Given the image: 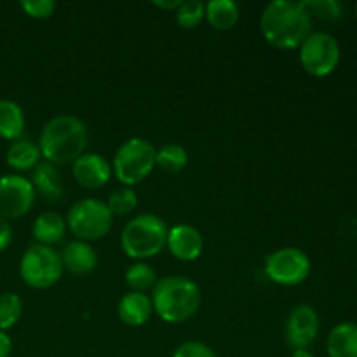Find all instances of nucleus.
<instances>
[{"mask_svg": "<svg viewBox=\"0 0 357 357\" xmlns=\"http://www.w3.org/2000/svg\"><path fill=\"white\" fill-rule=\"evenodd\" d=\"M314 20L303 2L274 0L267 3L260 17V28L265 40L275 49L291 51L312 33Z\"/></svg>", "mask_w": 357, "mask_h": 357, "instance_id": "1", "label": "nucleus"}, {"mask_svg": "<svg viewBox=\"0 0 357 357\" xmlns=\"http://www.w3.org/2000/svg\"><path fill=\"white\" fill-rule=\"evenodd\" d=\"M87 143L89 129L86 122L73 115H58L45 122L37 145L44 160L58 166L75 162L86 153Z\"/></svg>", "mask_w": 357, "mask_h": 357, "instance_id": "2", "label": "nucleus"}, {"mask_svg": "<svg viewBox=\"0 0 357 357\" xmlns=\"http://www.w3.org/2000/svg\"><path fill=\"white\" fill-rule=\"evenodd\" d=\"M153 312L167 324H180L192 319L201 309V288L183 275L159 279L152 289Z\"/></svg>", "mask_w": 357, "mask_h": 357, "instance_id": "3", "label": "nucleus"}, {"mask_svg": "<svg viewBox=\"0 0 357 357\" xmlns=\"http://www.w3.org/2000/svg\"><path fill=\"white\" fill-rule=\"evenodd\" d=\"M167 232L169 229L160 216L143 213L124 225L121 234V248L132 260H149L166 248Z\"/></svg>", "mask_w": 357, "mask_h": 357, "instance_id": "4", "label": "nucleus"}, {"mask_svg": "<svg viewBox=\"0 0 357 357\" xmlns=\"http://www.w3.org/2000/svg\"><path fill=\"white\" fill-rule=\"evenodd\" d=\"M155 146L145 138H129L115 152L112 171L124 187L132 188L150 176L155 167Z\"/></svg>", "mask_w": 357, "mask_h": 357, "instance_id": "5", "label": "nucleus"}, {"mask_svg": "<svg viewBox=\"0 0 357 357\" xmlns=\"http://www.w3.org/2000/svg\"><path fill=\"white\" fill-rule=\"evenodd\" d=\"M112 225H114V215L108 209L107 202L100 199H80L66 215V229L77 241L84 243L103 239L110 232Z\"/></svg>", "mask_w": 357, "mask_h": 357, "instance_id": "6", "label": "nucleus"}, {"mask_svg": "<svg viewBox=\"0 0 357 357\" xmlns=\"http://www.w3.org/2000/svg\"><path fill=\"white\" fill-rule=\"evenodd\" d=\"M61 255L49 246L33 244L23 253L20 260V275L26 286L33 289H49L61 279Z\"/></svg>", "mask_w": 357, "mask_h": 357, "instance_id": "7", "label": "nucleus"}, {"mask_svg": "<svg viewBox=\"0 0 357 357\" xmlns=\"http://www.w3.org/2000/svg\"><path fill=\"white\" fill-rule=\"evenodd\" d=\"M342 49L337 37L328 31H312L298 47L302 68L316 79H324L337 70Z\"/></svg>", "mask_w": 357, "mask_h": 357, "instance_id": "8", "label": "nucleus"}, {"mask_svg": "<svg viewBox=\"0 0 357 357\" xmlns=\"http://www.w3.org/2000/svg\"><path fill=\"white\" fill-rule=\"evenodd\" d=\"M312 271V264L305 251L300 248L286 246L275 250L265 258V275L272 282L286 288H293L307 281Z\"/></svg>", "mask_w": 357, "mask_h": 357, "instance_id": "9", "label": "nucleus"}, {"mask_svg": "<svg viewBox=\"0 0 357 357\" xmlns=\"http://www.w3.org/2000/svg\"><path fill=\"white\" fill-rule=\"evenodd\" d=\"M35 188L28 178L21 174L0 176V216L16 220L30 213L35 204Z\"/></svg>", "mask_w": 357, "mask_h": 357, "instance_id": "10", "label": "nucleus"}, {"mask_svg": "<svg viewBox=\"0 0 357 357\" xmlns=\"http://www.w3.org/2000/svg\"><path fill=\"white\" fill-rule=\"evenodd\" d=\"M321 330L319 314L307 303L293 307L284 324V340L293 351L309 349L316 342Z\"/></svg>", "mask_w": 357, "mask_h": 357, "instance_id": "11", "label": "nucleus"}, {"mask_svg": "<svg viewBox=\"0 0 357 357\" xmlns=\"http://www.w3.org/2000/svg\"><path fill=\"white\" fill-rule=\"evenodd\" d=\"M112 162L101 153L86 152L72 164V174L77 183L89 190L105 187L112 178Z\"/></svg>", "mask_w": 357, "mask_h": 357, "instance_id": "12", "label": "nucleus"}, {"mask_svg": "<svg viewBox=\"0 0 357 357\" xmlns=\"http://www.w3.org/2000/svg\"><path fill=\"white\" fill-rule=\"evenodd\" d=\"M166 248L176 260L194 261L204 251V237L195 227L180 223L167 232Z\"/></svg>", "mask_w": 357, "mask_h": 357, "instance_id": "13", "label": "nucleus"}, {"mask_svg": "<svg viewBox=\"0 0 357 357\" xmlns=\"http://www.w3.org/2000/svg\"><path fill=\"white\" fill-rule=\"evenodd\" d=\"M153 314L152 298L146 293L129 291L119 300L117 316L124 324L132 328H139L150 321Z\"/></svg>", "mask_w": 357, "mask_h": 357, "instance_id": "14", "label": "nucleus"}, {"mask_svg": "<svg viewBox=\"0 0 357 357\" xmlns=\"http://www.w3.org/2000/svg\"><path fill=\"white\" fill-rule=\"evenodd\" d=\"M59 255H61L63 268L73 275L91 274L98 265L96 251L84 241H70Z\"/></svg>", "mask_w": 357, "mask_h": 357, "instance_id": "15", "label": "nucleus"}, {"mask_svg": "<svg viewBox=\"0 0 357 357\" xmlns=\"http://www.w3.org/2000/svg\"><path fill=\"white\" fill-rule=\"evenodd\" d=\"M30 181L35 188V194H38L47 202H58L65 192L58 167L47 160H40L38 166L31 171Z\"/></svg>", "mask_w": 357, "mask_h": 357, "instance_id": "16", "label": "nucleus"}, {"mask_svg": "<svg viewBox=\"0 0 357 357\" xmlns=\"http://www.w3.org/2000/svg\"><path fill=\"white\" fill-rule=\"evenodd\" d=\"M328 357H357V324L351 321L331 328L326 338Z\"/></svg>", "mask_w": 357, "mask_h": 357, "instance_id": "17", "label": "nucleus"}, {"mask_svg": "<svg viewBox=\"0 0 357 357\" xmlns=\"http://www.w3.org/2000/svg\"><path fill=\"white\" fill-rule=\"evenodd\" d=\"M37 244L52 248L54 244L61 243L66 234V220L56 211H45L35 218L31 227Z\"/></svg>", "mask_w": 357, "mask_h": 357, "instance_id": "18", "label": "nucleus"}, {"mask_svg": "<svg viewBox=\"0 0 357 357\" xmlns=\"http://www.w3.org/2000/svg\"><path fill=\"white\" fill-rule=\"evenodd\" d=\"M42 159L40 149L31 139L20 138L16 142L10 143L6 153V162L10 169L17 171V173H26V171H33L38 166Z\"/></svg>", "mask_w": 357, "mask_h": 357, "instance_id": "19", "label": "nucleus"}, {"mask_svg": "<svg viewBox=\"0 0 357 357\" xmlns=\"http://www.w3.org/2000/svg\"><path fill=\"white\" fill-rule=\"evenodd\" d=\"M26 117L16 101L0 100V138L16 142L23 136Z\"/></svg>", "mask_w": 357, "mask_h": 357, "instance_id": "20", "label": "nucleus"}, {"mask_svg": "<svg viewBox=\"0 0 357 357\" xmlns=\"http://www.w3.org/2000/svg\"><path fill=\"white\" fill-rule=\"evenodd\" d=\"M239 6L234 0H209L206 3V20L215 30H232L239 21Z\"/></svg>", "mask_w": 357, "mask_h": 357, "instance_id": "21", "label": "nucleus"}, {"mask_svg": "<svg viewBox=\"0 0 357 357\" xmlns=\"http://www.w3.org/2000/svg\"><path fill=\"white\" fill-rule=\"evenodd\" d=\"M188 152L178 143H167L155 153V167L162 169L164 173H180L187 167Z\"/></svg>", "mask_w": 357, "mask_h": 357, "instance_id": "22", "label": "nucleus"}, {"mask_svg": "<svg viewBox=\"0 0 357 357\" xmlns=\"http://www.w3.org/2000/svg\"><path fill=\"white\" fill-rule=\"evenodd\" d=\"M124 279L129 289L136 293H146L149 289H153V286L159 281L155 271L149 264H145V261H135L126 271Z\"/></svg>", "mask_w": 357, "mask_h": 357, "instance_id": "23", "label": "nucleus"}, {"mask_svg": "<svg viewBox=\"0 0 357 357\" xmlns=\"http://www.w3.org/2000/svg\"><path fill=\"white\" fill-rule=\"evenodd\" d=\"M23 316V300L16 293L0 295V331H7L17 324Z\"/></svg>", "mask_w": 357, "mask_h": 357, "instance_id": "24", "label": "nucleus"}, {"mask_svg": "<svg viewBox=\"0 0 357 357\" xmlns=\"http://www.w3.org/2000/svg\"><path fill=\"white\" fill-rule=\"evenodd\" d=\"M206 17V3L201 0H183L176 9V23L185 30L199 26Z\"/></svg>", "mask_w": 357, "mask_h": 357, "instance_id": "25", "label": "nucleus"}, {"mask_svg": "<svg viewBox=\"0 0 357 357\" xmlns=\"http://www.w3.org/2000/svg\"><path fill=\"white\" fill-rule=\"evenodd\" d=\"M107 206L114 216H126L136 209V206H138V195L129 187L117 188V190L112 192Z\"/></svg>", "mask_w": 357, "mask_h": 357, "instance_id": "26", "label": "nucleus"}, {"mask_svg": "<svg viewBox=\"0 0 357 357\" xmlns=\"http://www.w3.org/2000/svg\"><path fill=\"white\" fill-rule=\"evenodd\" d=\"M305 9L314 17L323 21H338L344 16V6L338 0H302Z\"/></svg>", "mask_w": 357, "mask_h": 357, "instance_id": "27", "label": "nucleus"}, {"mask_svg": "<svg viewBox=\"0 0 357 357\" xmlns=\"http://www.w3.org/2000/svg\"><path fill=\"white\" fill-rule=\"evenodd\" d=\"M20 7L26 16L33 20H47L54 14L56 2L54 0H23L20 2Z\"/></svg>", "mask_w": 357, "mask_h": 357, "instance_id": "28", "label": "nucleus"}, {"mask_svg": "<svg viewBox=\"0 0 357 357\" xmlns=\"http://www.w3.org/2000/svg\"><path fill=\"white\" fill-rule=\"evenodd\" d=\"M171 357H218L215 351L204 342H183L174 349Z\"/></svg>", "mask_w": 357, "mask_h": 357, "instance_id": "29", "label": "nucleus"}, {"mask_svg": "<svg viewBox=\"0 0 357 357\" xmlns=\"http://www.w3.org/2000/svg\"><path fill=\"white\" fill-rule=\"evenodd\" d=\"M13 243V227H10L9 220L0 216V253L6 251Z\"/></svg>", "mask_w": 357, "mask_h": 357, "instance_id": "30", "label": "nucleus"}, {"mask_svg": "<svg viewBox=\"0 0 357 357\" xmlns=\"http://www.w3.org/2000/svg\"><path fill=\"white\" fill-rule=\"evenodd\" d=\"M13 352V340L6 331H0V357H10Z\"/></svg>", "mask_w": 357, "mask_h": 357, "instance_id": "31", "label": "nucleus"}, {"mask_svg": "<svg viewBox=\"0 0 357 357\" xmlns=\"http://www.w3.org/2000/svg\"><path fill=\"white\" fill-rule=\"evenodd\" d=\"M181 2L183 0H164V2L162 0H153V6L164 10H176L181 6Z\"/></svg>", "mask_w": 357, "mask_h": 357, "instance_id": "32", "label": "nucleus"}, {"mask_svg": "<svg viewBox=\"0 0 357 357\" xmlns=\"http://www.w3.org/2000/svg\"><path fill=\"white\" fill-rule=\"evenodd\" d=\"M291 357H317L312 351L309 349H300V351H293Z\"/></svg>", "mask_w": 357, "mask_h": 357, "instance_id": "33", "label": "nucleus"}, {"mask_svg": "<svg viewBox=\"0 0 357 357\" xmlns=\"http://www.w3.org/2000/svg\"><path fill=\"white\" fill-rule=\"evenodd\" d=\"M354 13H356V17H357V2H356V6H354Z\"/></svg>", "mask_w": 357, "mask_h": 357, "instance_id": "34", "label": "nucleus"}]
</instances>
